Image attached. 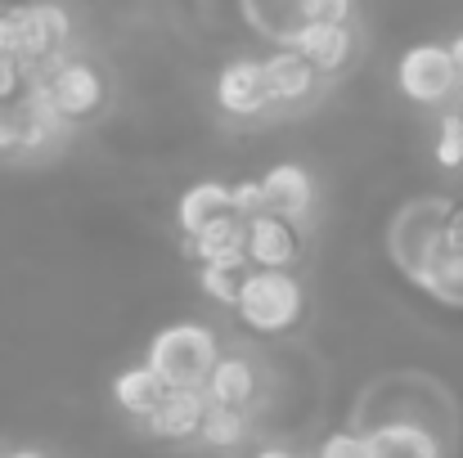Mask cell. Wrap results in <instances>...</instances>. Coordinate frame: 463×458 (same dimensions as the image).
<instances>
[{
	"label": "cell",
	"instance_id": "cell-1",
	"mask_svg": "<svg viewBox=\"0 0 463 458\" xmlns=\"http://www.w3.org/2000/svg\"><path fill=\"white\" fill-rule=\"evenodd\" d=\"M216 332L203 323H171L149 341V369L166 387L203 391L212 364H216Z\"/></svg>",
	"mask_w": 463,
	"mask_h": 458
},
{
	"label": "cell",
	"instance_id": "cell-2",
	"mask_svg": "<svg viewBox=\"0 0 463 458\" xmlns=\"http://www.w3.org/2000/svg\"><path fill=\"white\" fill-rule=\"evenodd\" d=\"M72 32V18L63 5L54 0H36V5H14L0 9V54L18 59V63H36L50 59Z\"/></svg>",
	"mask_w": 463,
	"mask_h": 458
},
{
	"label": "cell",
	"instance_id": "cell-3",
	"mask_svg": "<svg viewBox=\"0 0 463 458\" xmlns=\"http://www.w3.org/2000/svg\"><path fill=\"white\" fill-rule=\"evenodd\" d=\"M239 319L252 328V332H284L302 319V284L288 275V270H257V275H243V288H239Z\"/></svg>",
	"mask_w": 463,
	"mask_h": 458
},
{
	"label": "cell",
	"instance_id": "cell-4",
	"mask_svg": "<svg viewBox=\"0 0 463 458\" xmlns=\"http://www.w3.org/2000/svg\"><path fill=\"white\" fill-rule=\"evenodd\" d=\"M396 86H401V95L414 99V104H437V99H446V95L459 86V72H455L450 50H446V45H432V41L410 45V50L401 54V63H396Z\"/></svg>",
	"mask_w": 463,
	"mask_h": 458
},
{
	"label": "cell",
	"instance_id": "cell-5",
	"mask_svg": "<svg viewBox=\"0 0 463 458\" xmlns=\"http://www.w3.org/2000/svg\"><path fill=\"white\" fill-rule=\"evenodd\" d=\"M45 90L59 108V117H90L104 99V81L90 63H59L50 77H45Z\"/></svg>",
	"mask_w": 463,
	"mask_h": 458
},
{
	"label": "cell",
	"instance_id": "cell-6",
	"mask_svg": "<svg viewBox=\"0 0 463 458\" xmlns=\"http://www.w3.org/2000/svg\"><path fill=\"white\" fill-rule=\"evenodd\" d=\"M216 104L230 113V117H257L270 95H266V81H261V63L257 59H234L221 68L216 77Z\"/></svg>",
	"mask_w": 463,
	"mask_h": 458
},
{
	"label": "cell",
	"instance_id": "cell-7",
	"mask_svg": "<svg viewBox=\"0 0 463 458\" xmlns=\"http://www.w3.org/2000/svg\"><path fill=\"white\" fill-rule=\"evenodd\" d=\"M189 248H194V257H198L203 266L243 270V266H248V225H243L234 211H225V216L207 220V225L194 234Z\"/></svg>",
	"mask_w": 463,
	"mask_h": 458
},
{
	"label": "cell",
	"instance_id": "cell-8",
	"mask_svg": "<svg viewBox=\"0 0 463 458\" xmlns=\"http://www.w3.org/2000/svg\"><path fill=\"white\" fill-rule=\"evenodd\" d=\"M261 193H266L270 216H279V220H302L307 207L315 202V180H310L307 166H298V162H275V166L261 175Z\"/></svg>",
	"mask_w": 463,
	"mask_h": 458
},
{
	"label": "cell",
	"instance_id": "cell-9",
	"mask_svg": "<svg viewBox=\"0 0 463 458\" xmlns=\"http://www.w3.org/2000/svg\"><path fill=\"white\" fill-rule=\"evenodd\" d=\"M288 50H298L315 72H333L351 54V32L346 23H298L288 32Z\"/></svg>",
	"mask_w": 463,
	"mask_h": 458
},
{
	"label": "cell",
	"instance_id": "cell-10",
	"mask_svg": "<svg viewBox=\"0 0 463 458\" xmlns=\"http://www.w3.org/2000/svg\"><path fill=\"white\" fill-rule=\"evenodd\" d=\"M248 261H257L261 270H288L298 261V234L288 220L261 211L248 220Z\"/></svg>",
	"mask_w": 463,
	"mask_h": 458
},
{
	"label": "cell",
	"instance_id": "cell-11",
	"mask_svg": "<svg viewBox=\"0 0 463 458\" xmlns=\"http://www.w3.org/2000/svg\"><path fill=\"white\" fill-rule=\"evenodd\" d=\"M203 414H207V400H203V391L171 387V391L162 396V405H157L154 414H149V432H154L157 441H189V436H198V427H203Z\"/></svg>",
	"mask_w": 463,
	"mask_h": 458
},
{
	"label": "cell",
	"instance_id": "cell-12",
	"mask_svg": "<svg viewBox=\"0 0 463 458\" xmlns=\"http://www.w3.org/2000/svg\"><path fill=\"white\" fill-rule=\"evenodd\" d=\"M364 458H441V445L419 423H383L364 436Z\"/></svg>",
	"mask_w": 463,
	"mask_h": 458
},
{
	"label": "cell",
	"instance_id": "cell-13",
	"mask_svg": "<svg viewBox=\"0 0 463 458\" xmlns=\"http://www.w3.org/2000/svg\"><path fill=\"white\" fill-rule=\"evenodd\" d=\"M261 81H266V95H270V99L288 104V99L310 95V86H315V68H310L298 50H275L270 59H261Z\"/></svg>",
	"mask_w": 463,
	"mask_h": 458
},
{
	"label": "cell",
	"instance_id": "cell-14",
	"mask_svg": "<svg viewBox=\"0 0 463 458\" xmlns=\"http://www.w3.org/2000/svg\"><path fill=\"white\" fill-rule=\"evenodd\" d=\"M207 396L212 405H225V409H243L252 396H257V373L243 355H230V360H216L212 373H207Z\"/></svg>",
	"mask_w": 463,
	"mask_h": 458
},
{
	"label": "cell",
	"instance_id": "cell-15",
	"mask_svg": "<svg viewBox=\"0 0 463 458\" xmlns=\"http://www.w3.org/2000/svg\"><path fill=\"white\" fill-rule=\"evenodd\" d=\"M171 387L157 378L149 364H136V369H122L118 378H113V400L131 414V418H149L157 405H162V396H166Z\"/></svg>",
	"mask_w": 463,
	"mask_h": 458
},
{
	"label": "cell",
	"instance_id": "cell-16",
	"mask_svg": "<svg viewBox=\"0 0 463 458\" xmlns=\"http://www.w3.org/2000/svg\"><path fill=\"white\" fill-rule=\"evenodd\" d=\"M225 211H230V184H221V180H203V184L184 189V198L175 202V225L194 238L207 220H216V216H225Z\"/></svg>",
	"mask_w": 463,
	"mask_h": 458
},
{
	"label": "cell",
	"instance_id": "cell-17",
	"mask_svg": "<svg viewBox=\"0 0 463 458\" xmlns=\"http://www.w3.org/2000/svg\"><path fill=\"white\" fill-rule=\"evenodd\" d=\"M198 436L212 445V450H234L243 436H248V423H243V409H225V405H212L203 414V427Z\"/></svg>",
	"mask_w": 463,
	"mask_h": 458
},
{
	"label": "cell",
	"instance_id": "cell-18",
	"mask_svg": "<svg viewBox=\"0 0 463 458\" xmlns=\"http://www.w3.org/2000/svg\"><path fill=\"white\" fill-rule=\"evenodd\" d=\"M239 288H243V270H225V266H203V293L212 302L234 305L239 302Z\"/></svg>",
	"mask_w": 463,
	"mask_h": 458
},
{
	"label": "cell",
	"instance_id": "cell-19",
	"mask_svg": "<svg viewBox=\"0 0 463 458\" xmlns=\"http://www.w3.org/2000/svg\"><path fill=\"white\" fill-rule=\"evenodd\" d=\"M230 211H234L239 220H252V216L270 211V207H266V193H261V180H239V184L230 189Z\"/></svg>",
	"mask_w": 463,
	"mask_h": 458
},
{
	"label": "cell",
	"instance_id": "cell-20",
	"mask_svg": "<svg viewBox=\"0 0 463 458\" xmlns=\"http://www.w3.org/2000/svg\"><path fill=\"white\" fill-rule=\"evenodd\" d=\"M437 162L441 166H463V117L459 113H450L446 122H441V136H437Z\"/></svg>",
	"mask_w": 463,
	"mask_h": 458
},
{
	"label": "cell",
	"instance_id": "cell-21",
	"mask_svg": "<svg viewBox=\"0 0 463 458\" xmlns=\"http://www.w3.org/2000/svg\"><path fill=\"white\" fill-rule=\"evenodd\" d=\"M355 0H298L302 23H346Z\"/></svg>",
	"mask_w": 463,
	"mask_h": 458
},
{
	"label": "cell",
	"instance_id": "cell-22",
	"mask_svg": "<svg viewBox=\"0 0 463 458\" xmlns=\"http://www.w3.org/2000/svg\"><path fill=\"white\" fill-rule=\"evenodd\" d=\"M319 458H364V436H355V432H333V436H324Z\"/></svg>",
	"mask_w": 463,
	"mask_h": 458
},
{
	"label": "cell",
	"instance_id": "cell-23",
	"mask_svg": "<svg viewBox=\"0 0 463 458\" xmlns=\"http://www.w3.org/2000/svg\"><path fill=\"white\" fill-rule=\"evenodd\" d=\"M446 252H455V257H463V202L459 211H450V220H446V229H441V238H437Z\"/></svg>",
	"mask_w": 463,
	"mask_h": 458
},
{
	"label": "cell",
	"instance_id": "cell-24",
	"mask_svg": "<svg viewBox=\"0 0 463 458\" xmlns=\"http://www.w3.org/2000/svg\"><path fill=\"white\" fill-rule=\"evenodd\" d=\"M18 81H23V72H18V59H9V54H0V104L18 90Z\"/></svg>",
	"mask_w": 463,
	"mask_h": 458
},
{
	"label": "cell",
	"instance_id": "cell-25",
	"mask_svg": "<svg viewBox=\"0 0 463 458\" xmlns=\"http://www.w3.org/2000/svg\"><path fill=\"white\" fill-rule=\"evenodd\" d=\"M9 149H18V117H14L9 104H0V153Z\"/></svg>",
	"mask_w": 463,
	"mask_h": 458
},
{
	"label": "cell",
	"instance_id": "cell-26",
	"mask_svg": "<svg viewBox=\"0 0 463 458\" xmlns=\"http://www.w3.org/2000/svg\"><path fill=\"white\" fill-rule=\"evenodd\" d=\"M446 50H450V59H455V72H459V81H463V32L455 36V41H450V45H446Z\"/></svg>",
	"mask_w": 463,
	"mask_h": 458
},
{
	"label": "cell",
	"instance_id": "cell-27",
	"mask_svg": "<svg viewBox=\"0 0 463 458\" xmlns=\"http://www.w3.org/2000/svg\"><path fill=\"white\" fill-rule=\"evenodd\" d=\"M257 458H298V454H288V450H261Z\"/></svg>",
	"mask_w": 463,
	"mask_h": 458
},
{
	"label": "cell",
	"instance_id": "cell-28",
	"mask_svg": "<svg viewBox=\"0 0 463 458\" xmlns=\"http://www.w3.org/2000/svg\"><path fill=\"white\" fill-rule=\"evenodd\" d=\"M9 458H45V454H41V450H14Z\"/></svg>",
	"mask_w": 463,
	"mask_h": 458
}]
</instances>
